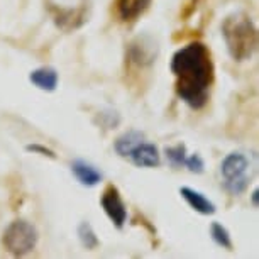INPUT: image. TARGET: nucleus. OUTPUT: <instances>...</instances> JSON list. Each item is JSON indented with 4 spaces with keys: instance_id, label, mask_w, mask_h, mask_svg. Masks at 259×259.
<instances>
[{
    "instance_id": "nucleus-8",
    "label": "nucleus",
    "mask_w": 259,
    "mask_h": 259,
    "mask_svg": "<svg viewBox=\"0 0 259 259\" xmlns=\"http://www.w3.org/2000/svg\"><path fill=\"white\" fill-rule=\"evenodd\" d=\"M71 173L80 182L83 187H95L102 182L104 175L99 171L94 164L87 163L85 159H75L71 163Z\"/></svg>"
},
{
    "instance_id": "nucleus-16",
    "label": "nucleus",
    "mask_w": 259,
    "mask_h": 259,
    "mask_svg": "<svg viewBox=\"0 0 259 259\" xmlns=\"http://www.w3.org/2000/svg\"><path fill=\"white\" fill-rule=\"evenodd\" d=\"M249 177H241V178H234V180H224V190L229 193V195H241L247 190L249 187Z\"/></svg>"
},
{
    "instance_id": "nucleus-11",
    "label": "nucleus",
    "mask_w": 259,
    "mask_h": 259,
    "mask_svg": "<svg viewBox=\"0 0 259 259\" xmlns=\"http://www.w3.org/2000/svg\"><path fill=\"white\" fill-rule=\"evenodd\" d=\"M149 4L151 0H117V12L124 22L136 21L149 7Z\"/></svg>"
},
{
    "instance_id": "nucleus-10",
    "label": "nucleus",
    "mask_w": 259,
    "mask_h": 259,
    "mask_svg": "<svg viewBox=\"0 0 259 259\" xmlns=\"http://www.w3.org/2000/svg\"><path fill=\"white\" fill-rule=\"evenodd\" d=\"M29 80H31L32 85H36L39 90L55 92L58 87V71L51 66H42V68L34 70L31 75H29Z\"/></svg>"
},
{
    "instance_id": "nucleus-17",
    "label": "nucleus",
    "mask_w": 259,
    "mask_h": 259,
    "mask_svg": "<svg viewBox=\"0 0 259 259\" xmlns=\"http://www.w3.org/2000/svg\"><path fill=\"white\" fill-rule=\"evenodd\" d=\"M185 166L195 175L203 173V169H205V163H203V159L200 158V154H192L190 158L185 159Z\"/></svg>"
},
{
    "instance_id": "nucleus-14",
    "label": "nucleus",
    "mask_w": 259,
    "mask_h": 259,
    "mask_svg": "<svg viewBox=\"0 0 259 259\" xmlns=\"http://www.w3.org/2000/svg\"><path fill=\"white\" fill-rule=\"evenodd\" d=\"M210 236H212L213 242L217 244V246H221V247H224V249H229V251L232 249L231 234H229V231L222 226V224L213 222L212 226H210Z\"/></svg>"
},
{
    "instance_id": "nucleus-18",
    "label": "nucleus",
    "mask_w": 259,
    "mask_h": 259,
    "mask_svg": "<svg viewBox=\"0 0 259 259\" xmlns=\"http://www.w3.org/2000/svg\"><path fill=\"white\" fill-rule=\"evenodd\" d=\"M26 149L29 151V153H39L41 156H48V158H51V159H56L55 151L48 149L46 146H41V144H29V146H26Z\"/></svg>"
},
{
    "instance_id": "nucleus-15",
    "label": "nucleus",
    "mask_w": 259,
    "mask_h": 259,
    "mask_svg": "<svg viewBox=\"0 0 259 259\" xmlns=\"http://www.w3.org/2000/svg\"><path fill=\"white\" fill-rule=\"evenodd\" d=\"M78 237H80L81 244L87 249H95L99 246V237H97L94 227H92L89 222H81L80 226H78Z\"/></svg>"
},
{
    "instance_id": "nucleus-1",
    "label": "nucleus",
    "mask_w": 259,
    "mask_h": 259,
    "mask_svg": "<svg viewBox=\"0 0 259 259\" xmlns=\"http://www.w3.org/2000/svg\"><path fill=\"white\" fill-rule=\"evenodd\" d=\"M175 75V92L190 109L200 110L208 102L213 85V61L203 42L193 41L178 50L171 58Z\"/></svg>"
},
{
    "instance_id": "nucleus-3",
    "label": "nucleus",
    "mask_w": 259,
    "mask_h": 259,
    "mask_svg": "<svg viewBox=\"0 0 259 259\" xmlns=\"http://www.w3.org/2000/svg\"><path fill=\"white\" fill-rule=\"evenodd\" d=\"M37 231L26 221H14L4 232V246L12 256H26L37 244Z\"/></svg>"
},
{
    "instance_id": "nucleus-9",
    "label": "nucleus",
    "mask_w": 259,
    "mask_h": 259,
    "mask_svg": "<svg viewBox=\"0 0 259 259\" xmlns=\"http://www.w3.org/2000/svg\"><path fill=\"white\" fill-rule=\"evenodd\" d=\"M180 195H182V198L195 210V212H198L202 215L215 213L213 202H210V200L205 197L203 193L197 192V190H193L190 187H182V188H180Z\"/></svg>"
},
{
    "instance_id": "nucleus-7",
    "label": "nucleus",
    "mask_w": 259,
    "mask_h": 259,
    "mask_svg": "<svg viewBox=\"0 0 259 259\" xmlns=\"http://www.w3.org/2000/svg\"><path fill=\"white\" fill-rule=\"evenodd\" d=\"M251 163H249L247 156L242 153H231L224 158L221 164V173L224 180H234V178H241L246 177Z\"/></svg>"
},
{
    "instance_id": "nucleus-12",
    "label": "nucleus",
    "mask_w": 259,
    "mask_h": 259,
    "mask_svg": "<svg viewBox=\"0 0 259 259\" xmlns=\"http://www.w3.org/2000/svg\"><path fill=\"white\" fill-rule=\"evenodd\" d=\"M144 139H146L144 134L139 133V131H129V133L122 134L120 138H117L114 149L120 158H129V154L133 153V149L138 144L143 143Z\"/></svg>"
},
{
    "instance_id": "nucleus-5",
    "label": "nucleus",
    "mask_w": 259,
    "mask_h": 259,
    "mask_svg": "<svg viewBox=\"0 0 259 259\" xmlns=\"http://www.w3.org/2000/svg\"><path fill=\"white\" fill-rule=\"evenodd\" d=\"M159 48L156 41L149 36H139L136 37L129 46L127 51V60H129L136 66H149L153 65L158 58Z\"/></svg>"
},
{
    "instance_id": "nucleus-13",
    "label": "nucleus",
    "mask_w": 259,
    "mask_h": 259,
    "mask_svg": "<svg viewBox=\"0 0 259 259\" xmlns=\"http://www.w3.org/2000/svg\"><path fill=\"white\" fill-rule=\"evenodd\" d=\"M164 154L173 168H182L185 166V159H187V146L182 143L177 146H169V148H164Z\"/></svg>"
},
{
    "instance_id": "nucleus-6",
    "label": "nucleus",
    "mask_w": 259,
    "mask_h": 259,
    "mask_svg": "<svg viewBox=\"0 0 259 259\" xmlns=\"http://www.w3.org/2000/svg\"><path fill=\"white\" fill-rule=\"evenodd\" d=\"M131 163L138 168H158L161 164V154L156 144L146 143V139L138 144L129 154Z\"/></svg>"
},
{
    "instance_id": "nucleus-19",
    "label": "nucleus",
    "mask_w": 259,
    "mask_h": 259,
    "mask_svg": "<svg viewBox=\"0 0 259 259\" xmlns=\"http://www.w3.org/2000/svg\"><path fill=\"white\" fill-rule=\"evenodd\" d=\"M257 195H259V192H257V190H254V192H252V205H254V207H257Z\"/></svg>"
},
{
    "instance_id": "nucleus-4",
    "label": "nucleus",
    "mask_w": 259,
    "mask_h": 259,
    "mask_svg": "<svg viewBox=\"0 0 259 259\" xmlns=\"http://www.w3.org/2000/svg\"><path fill=\"white\" fill-rule=\"evenodd\" d=\"M100 205L104 208L107 217L110 219V222L114 224L117 229H122L127 222V207L122 200L119 190L114 185H109L104 193H102Z\"/></svg>"
},
{
    "instance_id": "nucleus-2",
    "label": "nucleus",
    "mask_w": 259,
    "mask_h": 259,
    "mask_svg": "<svg viewBox=\"0 0 259 259\" xmlns=\"http://www.w3.org/2000/svg\"><path fill=\"white\" fill-rule=\"evenodd\" d=\"M222 37L234 61L251 60L257 50V29L244 12H234L222 22Z\"/></svg>"
}]
</instances>
